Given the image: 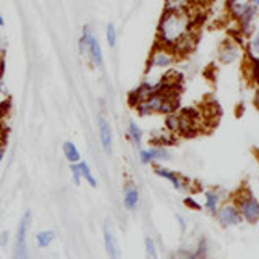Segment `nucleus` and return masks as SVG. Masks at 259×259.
Instances as JSON below:
<instances>
[{
  "mask_svg": "<svg viewBox=\"0 0 259 259\" xmlns=\"http://www.w3.org/2000/svg\"><path fill=\"white\" fill-rule=\"evenodd\" d=\"M253 4H256V5H259V0H251Z\"/></svg>",
  "mask_w": 259,
  "mask_h": 259,
  "instance_id": "473e14b6",
  "label": "nucleus"
},
{
  "mask_svg": "<svg viewBox=\"0 0 259 259\" xmlns=\"http://www.w3.org/2000/svg\"><path fill=\"white\" fill-rule=\"evenodd\" d=\"M172 159L168 148H162V146H151V148L140 149V162L143 165L159 164V162H168Z\"/></svg>",
  "mask_w": 259,
  "mask_h": 259,
  "instance_id": "9d476101",
  "label": "nucleus"
},
{
  "mask_svg": "<svg viewBox=\"0 0 259 259\" xmlns=\"http://www.w3.org/2000/svg\"><path fill=\"white\" fill-rule=\"evenodd\" d=\"M78 167H79V172H81V178H84V180H86L89 185H91L93 188H96V186H97V180H96V177L93 175L91 168H89L88 162L79 160V162H78Z\"/></svg>",
  "mask_w": 259,
  "mask_h": 259,
  "instance_id": "aec40b11",
  "label": "nucleus"
},
{
  "mask_svg": "<svg viewBox=\"0 0 259 259\" xmlns=\"http://www.w3.org/2000/svg\"><path fill=\"white\" fill-rule=\"evenodd\" d=\"M104 246L105 253H107L109 259H120V248L117 238L113 237L112 230L109 229V225H104Z\"/></svg>",
  "mask_w": 259,
  "mask_h": 259,
  "instance_id": "4468645a",
  "label": "nucleus"
},
{
  "mask_svg": "<svg viewBox=\"0 0 259 259\" xmlns=\"http://www.w3.org/2000/svg\"><path fill=\"white\" fill-rule=\"evenodd\" d=\"M196 8L198 7H194L193 10L162 12L156 29V42L174 49L190 31L198 28L199 16Z\"/></svg>",
  "mask_w": 259,
  "mask_h": 259,
  "instance_id": "f257e3e1",
  "label": "nucleus"
},
{
  "mask_svg": "<svg viewBox=\"0 0 259 259\" xmlns=\"http://www.w3.org/2000/svg\"><path fill=\"white\" fill-rule=\"evenodd\" d=\"M4 157H5V151H4V148H0V164H2Z\"/></svg>",
  "mask_w": 259,
  "mask_h": 259,
  "instance_id": "c756f323",
  "label": "nucleus"
},
{
  "mask_svg": "<svg viewBox=\"0 0 259 259\" xmlns=\"http://www.w3.org/2000/svg\"><path fill=\"white\" fill-rule=\"evenodd\" d=\"M0 259H2V257H0Z\"/></svg>",
  "mask_w": 259,
  "mask_h": 259,
  "instance_id": "72a5a7b5",
  "label": "nucleus"
},
{
  "mask_svg": "<svg viewBox=\"0 0 259 259\" xmlns=\"http://www.w3.org/2000/svg\"><path fill=\"white\" fill-rule=\"evenodd\" d=\"M86 59L93 68H102L104 67V55H102V47H101V40L97 39L94 34V29L89 32L88 37V51H86Z\"/></svg>",
  "mask_w": 259,
  "mask_h": 259,
  "instance_id": "9b49d317",
  "label": "nucleus"
},
{
  "mask_svg": "<svg viewBox=\"0 0 259 259\" xmlns=\"http://www.w3.org/2000/svg\"><path fill=\"white\" fill-rule=\"evenodd\" d=\"M105 40H107V46L110 49L117 46V26L113 23H109L105 26Z\"/></svg>",
  "mask_w": 259,
  "mask_h": 259,
  "instance_id": "4be33fe9",
  "label": "nucleus"
},
{
  "mask_svg": "<svg viewBox=\"0 0 259 259\" xmlns=\"http://www.w3.org/2000/svg\"><path fill=\"white\" fill-rule=\"evenodd\" d=\"M140 204V190L133 180H126L123 186V206L128 210H135Z\"/></svg>",
  "mask_w": 259,
  "mask_h": 259,
  "instance_id": "ddd939ff",
  "label": "nucleus"
},
{
  "mask_svg": "<svg viewBox=\"0 0 259 259\" xmlns=\"http://www.w3.org/2000/svg\"><path fill=\"white\" fill-rule=\"evenodd\" d=\"M210 2H212V0H196V5L198 7H204V5H207Z\"/></svg>",
  "mask_w": 259,
  "mask_h": 259,
  "instance_id": "c85d7f7f",
  "label": "nucleus"
},
{
  "mask_svg": "<svg viewBox=\"0 0 259 259\" xmlns=\"http://www.w3.org/2000/svg\"><path fill=\"white\" fill-rule=\"evenodd\" d=\"M180 60L174 49L162 44H154L148 55V63H146V71H165L170 70L174 65Z\"/></svg>",
  "mask_w": 259,
  "mask_h": 259,
  "instance_id": "20e7f679",
  "label": "nucleus"
},
{
  "mask_svg": "<svg viewBox=\"0 0 259 259\" xmlns=\"http://www.w3.org/2000/svg\"><path fill=\"white\" fill-rule=\"evenodd\" d=\"M54 238H55V233L52 230H42L36 235V241L39 248H47L54 241Z\"/></svg>",
  "mask_w": 259,
  "mask_h": 259,
  "instance_id": "412c9836",
  "label": "nucleus"
},
{
  "mask_svg": "<svg viewBox=\"0 0 259 259\" xmlns=\"http://www.w3.org/2000/svg\"><path fill=\"white\" fill-rule=\"evenodd\" d=\"M233 202L237 204L240 215L245 222L254 225L259 221V202L248 188H241L240 191L235 193Z\"/></svg>",
  "mask_w": 259,
  "mask_h": 259,
  "instance_id": "39448f33",
  "label": "nucleus"
},
{
  "mask_svg": "<svg viewBox=\"0 0 259 259\" xmlns=\"http://www.w3.org/2000/svg\"><path fill=\"white\" fill-rule=\"evenodd\" d=\"M151 146H162V148H168V146H174L177 143V136L168 132L167 128L159 130V132L152 133L151 140H149Z\"/></svg>",
  "mask_w": 259,
  "mask_h": 259,
  "instance_id": "dca6fc26",
  "label": "nucleus"
},
{
  "mask_svg": "<svg viewBox=\"0 0 259 259\" xmlns=\"http://www.w3.org/2000/svg\"><path fill=\"white\" fill-rule=\"evenodd\" d=\"M154 174L160 178H164V180H167L177 191H180V193H188L191 188V183L186 180L183 175L177 174L174 170H170L164 165H154Z\"/></svg>",
  "mask_w": 259,
  "mask_h": 259,
  "instance_id": "1a4fd4ad",
  "label": "nucleus"
},
{
  "mask_svg": "<svg viewBox=\"0 0 259 259\" xmlns=\"http://www.w3.org/2000/svg\"><path fill=\"white\" fill-rule=\"evenodd\" d=\"M257 7L251 0H227L225 10L229 18L237 23L238 34L241 37H251L256 32Z\"/></svg>",
  "mask_w": 259,
  "mask_h": 259,
  "instance_id": "7ed1b4c3",
  "label": "nucleus"
},
{
  "mask_svg": "<svg viewBox=\"0 0 259 259\" xmlns=\"http://www.w3.org/2000/svg\"><path fill=\"white\" fill-rule=\"evenodd\" d=\"M177 221H178V225H180V229H182V233H185L186 232V221L180 214H177Z\"/></svg>",
  "mask_w": 259,
  "mask_h": 259,
  "instance_id": "bb28decb",
  "label": "nucleus"
},
{
  "mask_svg": "<svg viewBox=\"0 0 259 259\" xmlns=\"http://www.w3.org/2000/svg\"><path fill=\"white\" fill-rule=\"evenodd\" d=\"M5 51H7V42H5V39L0 36V62L5 59Z\"/></svg>",
  "mask_w": 259,
  "mask_h": 259,
  "instance_id": "a878e982",
  "label": "nucleus"
},
{
  "mask_svg": "<svg viewBox=\"0 0 259 259\" xmlns=\"http://www.w3.org/2000/svg\"><path fill=\"white\" fill-rule=\"evenodd\" d=\"M97 130H99V141L102 146V151L110 156L113 151V133H112V126L109 123V120L105 115L97 117Z\"/></svg>",
  "mask_w": 259,
  "mask_h": 259,
  "instance_id": "f8f14e48",
  "label": "nucleus"
},
{
  "mask_svg": "<svg viewBox=\"0 0 259 259\" xmlns=\"http://www.w3.org/2000/svg\"><path fill=\"white\" fill-rule=\"evenodd\" d=\"M215 217L222 227H237L243 222L240 210H238L237 204L233 202V199L221 202V206L217 207Z\"/></svg>",
  "mask_w": 259,
  "mask_h": 259,
  "instance_id": "6e6552de",
  "label": "nucleus"
},
{
  "mask_svg": "<svg viewBox=\"0 0 259 259\" xmlns=\"http://www.w3.org/2000/svg\"><path fill=\"white\" fill-rule=\"evenodd\" d=\"M32 224V214L31 210H26L23 214L21 221L16 229L15 237V248H13V259H29V249H28V232Z\"/></svg>",
  "mask_w": 259,
  "mask_h": 259,
  "instance_id": "423d86ee",
  "label": "nucleus"
},
{
  "mask_svg": "<svg viewBox=\"0 0 259 259\" xmlns=\"http://www.w3.org/2000/svg\"><path fill=\"white\" fill-rule=\"evenodd\" d=\"M144 248H146V259H159L156 241H154L151 237H146V240H144Z\"/></svg>",
  "mask_w": 259,
  "mask_h": 259,
  "instance_id": "5701e85b",
  "label": "nucleus"
},
{
  "mask_svg": "<svg viewBox=\"0 0 259 259\" xmlns=\"http://www.w3.org/2000/svg\"><path fill=\"white\" fill-rule=\"evenodd\" d=\"M8 238H10V235H8V232H4L2 235H0V245H2V246H7Z\"/></svg>",
  "mask_w": 259,
  "mask_h": 259,
  "instance_id": "cd10ccee",
  "label": "nucleus"
},
{
  "mask_svg": "<svg viewBox=\"0 0 259 259\" xmlns=\"http://www.w3.org/2000/svg\"><path fill=\"white\" fill-rule=\"evenodd\" d=\"M126 140L132 143L136 149H141L143 148L144 132H143V128L138 125L136 121H133V120L128 121V126H126Z\"/></svg>",
  "mask_w": 259,
  "mask_h": 259,
  "instance_id": "2eb2a0df",
  "label": "nucleus"
},
{
  "mask_svg": "<svg viewBox=\"0 0 259 259\" xmlns=\"http://www.w3.org/2000/svg\"><path fill=\"white\" fill-rule=\"evenodd\" d=\"M70 170H71V177H73V182H75V185H79L81 183V172H79V167L78 164H71L70 165Z\"/></svg>",
  "mask_w": 259,
  "mask_h": 259,
  "instance_id": "b1692460",
  "label": "nucleus"
},
{
  "mask_svg": "<svg viewBox=\"0 0 259 259\" xmlns=\"http://www.w3.org/2000/svg\"><path fill=\"white\" fill-rule=\"evenodd\" d=\"M185 204L186 206H190V209H194V210H201L202 207L199 206V202H196V201H194L193 198H185Z\"/></svg>",
  "mask_w": 259,
  "mask_h": 259,
  "instance_id": "393cba45",
  "label": "nucleus"
},
{
  "mask_svg": "<svg viewBox=\"0 0 259 259\" xmlns=\"http://www.w3.org/2000/svg\"><path fill=\"white\" fill-rule=\"evenodd\" d=\"M2 70H4V60L0 62V76H2Z\"/></svg>",
  "mask_w": 259,
  "mask_h": 259,
  "instance_id": "7c9ffc66",
  "label": "nucleus"
},
{
  "mask_svg": "<svg viewBox=\"0 0 259 259\" xmlns=\"http://www.w3.org/2000/svg\"><path fill=\"white\" fill-rule=\"evenodd\" d=\"M196 0H164V10L167 12H180V10H193Z\"/></svg>",
  "mask_w": 259,
  "mask_h": 259,
  "instance_id": "a211bd4d",
  "label": "nucleus"
},
{
  "mask_svg": "<svg viewBox=\"0 0 259 259\" xmlns=\"http://www.w3.org/2000/svg\"><path fill=\"white\" fill-rule=\"evenodd\" d=\"M243 46L237 36H227L217 51V60L222 65H233L243 59Z\"/></svg>",
  "mask_w": 259,
  "mask_h": 259,
  "instance_id": "0eeeda50",
  "label": "nucleus"
},
{
  "mask_svg": "<svg viewBox=\"0 0 259 259\" xmlns=\"http://www.w3.org/2000/svg\"><path fill=\"white\" fill-rule=\"evenodd\" d=\"M62 151H63V156L67 159L70 164H78L81 160V152L78 151L76 144L73 141H65L62 146Z\"/></svg>",
  "mask_w": 259,
  "mask_h": 259,
  "instance_id": "6ab92c4d",
  "label": "nucleus"
},
{
  "mask_svg": "<svg viewBox=\"0 0 259 259\" xmlns=\"http://www.w3.org/2000/svg\"><path fill=\"white\" fill-rule=\"evenodd\" d=\"M221 202H222V194L217 190L210 188V190L204 191V209L210 215H215L217 207L221 206Z\"/></svg>",
  "mask_w": 259,
  "mask_h": 259,
  "instance_id": "f3484780",
  "label": "nucleus"
},
{
  "mask_svg": "<svg viewBox=\"0 0 259 259\" xmlns=\"http://www.w3.org/2000/svg\"><path fill=\"white\" fill-rule=\"evenodd\" d=\"M180 88L174 86L167 89H160L149 94L144 101L135 105V110L140 117H149V115H167L170 112H175L178 109V97H180Z\"/></svg>",
  "mask_w": 259,
  "mask_h": 259,
  "instance_id": "f03ea898",
  "label": "nucleus"
},
{
  "mask_svg": "<svg viewBox=\"0 0 259 259\" xmlns=\"http://www.w3.org/2000/svg\"><path fill=\"white\" fill-rule=\"evenodd\" d=\"M2 26H4V16L0 15V28H2Z\"/></svg>",
  "mask_w": 259,
  "mask_h": 259,
  "instance_id": "2f4dec72",
  "label": "nucleus"
}]
</instances>
